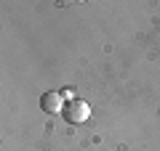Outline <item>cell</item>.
<instances>
[{"label":"cell","instance_id":"cell-1","mask_svg":"<svg viewBox=\"0 0 160 151\" xmlns=\"http://www.w3.org/2000/svg\"><path fill=\"white\" fill-rule=\"evenodd\" d=\"M64 119H67L69 125H83L88 117H91V106H88L83 98H72L67 101V106H64Z\"/></svg>","mask_w":160,"mask_h":151},{"label":"cell","instance_id":"cell-2","mask_svg":"<svg viewBox=\"0 0 160 151\" xmlns=\"http://www.w3.org/2000/svg\"><path fill=\"white\" fill-rule=\"evenodd\" d=\"M64 106H67V101L62 98V93H43L40 95V109L46 114H62Z\"/></svg>","mask_w":160,"mask_h":151}]
</instances>
